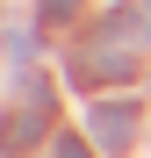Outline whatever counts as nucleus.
<instances>
[{
    "label": "nucleus",
    "instance_id": "2",
    "mask_svg": "<svg viewBox=\"0 0 151 158\" xmlns=\"http://www.w3.org/2000/svg\"><path fill=\"white\" fill-rule=\"evenodd\" d=\"M86 144L108 151V158H122V151L137 144V108H130V101H94V115H86Z\"/></svg>",
    "mask_w": 151,
    "mask_h": 158
},
{
    "label": "nucleus",
    "instance_id": "3",
    "mask_svg": "<svg viewBox=\"0 0 151 158\" xmlns=\"http://www.w3.org/2000/svg\"><path fill=\"white\" fill-rule=\"evenodd\" d=\"M58 158H86V151H79V144H58Z\"/></svg>",
    "mask_w": 151,
    "mask_h": 158
},
{
    "label": "nucleus",
    "instance_id": "1",
    "mask_svg": "<svg viewBox=\"0 0 151 158\" xmlns=\"http://www.w3.org/2000/svg\"><path fill=\"white\" fill-rule=\"evenodd\" d=\"M43 129H50V86H43V72H29V79L15 86L7 122H0V144H7V151H29Z\"/></svg>",
    "mask_w": 151,
    "mask_h": 158
}]
</instances>
